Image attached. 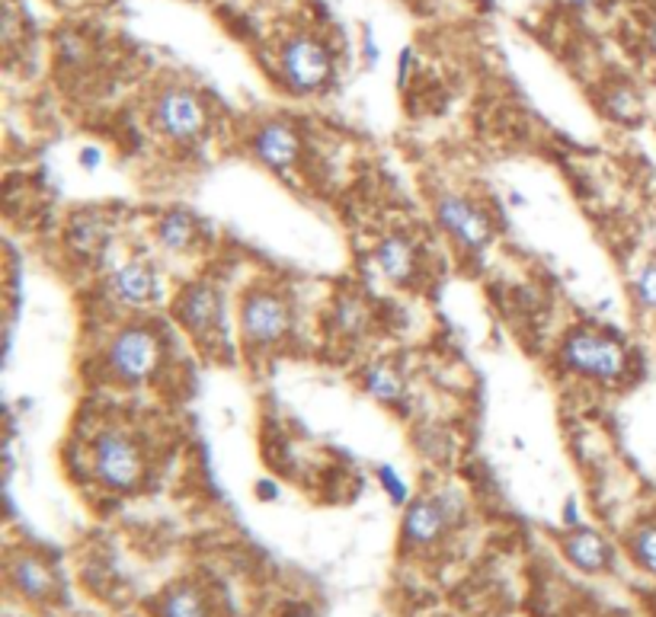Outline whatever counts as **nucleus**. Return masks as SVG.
<instances>
[{"label":"nucleus","mask_w":656,"mask_h":617,"mask_svg":"<svg viewBox=\"0 0 656 617\" xmlns=\"http://www.w3.org/2000/svg\"><path fill=\"white\" fill-rule=\"evenodd\" d=\"M375 266L394 285H410L417 279V269H420V250H417V243L410 237L391 234V237H385L378 243Z\"/></svg>","instance_id":"nucleus-12"},{"label":"nucleus","mask_w":656,"mask_h":617,"mask_svg":"<svg viewBox=\"0 0 656 617\" xmlns=\"http://www.w3.org/2000/svg\"><path fill=\"white\" fill-rule=\"evenodd\" d=\"M71 237H74V247L80 253H97L106 247V225L99 218H77Z\"/></svg>","instance_id":"nucleus-19"},{"label":"nucleus","mask_w":656,"mask_h":617,"mask_svg":"<svg viewBox=\"0 0 656 617\" xmlns=\"http://www.w3.org/2000/svg\"><path fill=\"white\" fill-rule=\"evenodd\" d=\"M570 3H580V7H590V3H595V0H570Z\"/></svg>","instance_id":"nucleus-22"},{"label":"nucleus","mask_w":656,"mask_h":617,"mask_svg":"<svg viewBox=\"0 0 656 617\" xmlns=\"http://www.w3.org/2000/svg\"><path fill=\"white\" fill-rule=\"evenodd\" d=\"M631 553H634L637 566H644L650 576H656V521L641 524V528L631 534Z\"/></svg>","instance_id":"nucleus-18"},{"label":"nucleus","mask_w":656,"mask_h":617,"mask_svg":"<svg viewBox=\"0 0 656 617\" xmlns=\"http://www.w3.org/2000/svg\"><path fill=\"white\" fill-rule=\"evenodd\" d=\"M112 294L129 304V307H144L151 301L161 297V275L151 262L144 260H129L122 262L116 272H112Z\"/></svg>","instance_id":"nucleus-9"},{"label":"nucleus","mask_w":656,"mask_h":617,"mask_svg":"<svg viewBox=\"0 0 656 617\" xmlns=\"http://www.w3.org/2000/svg\"><path fill=\"white\" fill-rule=\"evenodd\" d=\"M563 365L580 375V378H590V381H622L627 375V349H624L619 339L605 336V333H595V329H577L563 339V349H560Z\"/></svg>","instance_id":"nucleus-1"},{"label":"nucleus","mask_w":656,"mask_h":617,"mask_svg":"<svg viewBox=\"0 0 656 617\" xmlns=\"http://www.w3.org/2000/svg\"><path fill=\"white\" fill-rule=\"evenodd\" d=\"M365 324H368V311H365V304H362L359 297H343L336 304V326L343 333H362Z\"/></svg>","instance_id":"nucleus-21"},{"label":"nucleus","mask_w":656,"mask_h":617,"mask_svg":"<svg viewBox=\"0 0 656 617\" xmlns=\"http://www.w3.org/2000/svg\"><path fill=\"white\" fill-rule=\"evenodd\" d=\"M292 617H311V615H292Z\"/></svg>","instance_id":"nucleus-23"},{"label":"nucleus","mask_w":656,"mask_h":617,"mask_svg":"<svg viewBox=\"0 0 656 617\" xmlns=\"http://www.w3.org/2000/svg\"><path fill=\"white\" fill-rule=\"evenodd\" d=\"M333 74V55L314 35H295L282 45V77L295 94H318Z\"/></svg>","instance_id":"nucleus-5"},{"label":"nucleus","mask_w":656,"mask_h":617,"mask_svg":"<svg viewBox=\"0 0 656 617\" xmlns=\"http://www.w3.org/2000/svg\"><path fill=\"white\" fill-rule=\"evenodd\" d=\"M254 154L269 170H292L301 158V138L289 122H266L254 134Z\"/></svg>","instance_id":"nucleus-10"},{"label":"nucleus","mask_w":656,"mask_h":617,"mask_svg":"<svg viewBox=\"0 0 656 617\" xmlns=\"http://www.w3.org/2000/svg\"><path fill=\"white\" fill-rule=\"evenodd\" d=\"M198 225L190 212H166L164 218L158 221V243L164 247L166 253H186L196 247Z\"/></svg>","instance_id":"nucleus-15"},{"label":"nucleus","mask_w":656,"mask_h":617,"mask_svg":"<svg viewBox=\"0 0 656 617\" xmlns=\"http://www.w3.org/2000/svg\"><path fill=\"white\" fill-rule=\"evenodd\" d=\"M240 333L254 349L282 346L292 333L289 301L276 292H247L240 301Z\"/></svg>","instance_id":"nucleus-3"},{"label":"nucleus","mask_w":656,"mask_h":617,"mask_svg":"<svg viewBox=\"0 0 656 617\" xmlns=\"http://www.w3.org/2000/svg\"><path fill=\"white\" fill-rule=\"evenodd\" d=\"M154 126L170 141H196L208 126L205 102L190 87H166L154 99Z\"/></svg>","instance_id":"nucleus-6"},{"label":"nucleus","mask_w":656,"mask_h":617,"mask_svg":"<svg viewBox=\"0 0 656 617\" xmlns=\"http://www.w3.org/2000/svg\"><path fill=\"white\" fill-rule=\"evenodd\" d=\"M365 390L375 397V400H381V403H400L404 400V381H400V375L388 368V365H375L368 375H365Z\"/></svg>","instance_id":"nucleus-16"},{"label":"nucleus","mask_w":656,"mask_h":617,"mask_svg":"<svg viewBox=\"0 0 656 617\" xmlns=\"http://www.w3.org/2000/svg\"><path fill=\"white\" fill-rule=\"evenodd\" d=\"M90 457H94V474L109 489L129 492L144 477V452L122 429H103Z\"/></svg>","instance_id":"nucleus-2"},{"label":"nucleus","mask_w":656,"mask_h":617,"mask_svg":"<svg viewBox=\"0 0 656 617\" xmlns=\"http://www.w3.org/2000/svg\"><path fill=\"white\" fill-rule=\"evenodd\" d=\"M563 553L573 566L587 570V573H599L609 566V544L595 534V531H573L567 541H563Z\"/></svg>","instance_id":"nucleus-14"},{"label":"nucleus","mask_w":656,"mask_h":617,"mask_svg":"<svg viewBox=\"0 0 656 617\" xmlns=\"http://www.w3.org/2000/svg\"><path fill=\"white\" fill-rule=\"evenodd\" d=\"M10 580H13V585H17L26 598H49L52 588H55L52 570H49L39 556H30V553L17 556V560L10 563Z\"/></svg>","instance_id":"nucleus-13"},{"label":"nucleus","mask_w":656,"mask_h":617,"mask_svg":"<svg viewBox=\"0 0 656 617\" xmlns=\"http://www.w3.org/2000/svg\"><path fill=\"white\" fill-rule=\"evenodd\" d=\"M161 361V339L148 326H126L109 343V371L122 385H141L158 371Z\"/></svg>","instance_id":"nucleus-4"},{"label":"nucleus","mask_w":656,"mask_h":617,"mask_svg":"<svg viewBox=\"0 0 656 617\" xmlns=\"http://www.w3.org/2000/svg\"><path fill=\"white\" fill-rule=\"evenodd\" d=\"M176 321L186 326V333L208 343L215 336V329L222 326V294L205 282L190 285L176 297Z\"/></svg>","instance_id":"nucleus-8"},{"label":"nucleus","mask_w":656,"mask_h":617,"mask_svg":"<svg viewBox=\"0 0 656 617\" xmlns=\"http://www.w3.org/2000/svg\"><path fill=\"white\" fill-rule=\"evenodd\" d=\"M435 218H439V225L445 228V234H449L459 247H464V250L481 253V250L491 247V221H487V215H484L474 202H467V198H461V195H442V198L435 202Z\"/></svg>","instance_id":"nucleus-7"},{"label":"nucleus","mask_w":656,"mask_h":617,"mask_svg":"<svg viewBox=\"0 0 656 617\" xmlns=\"http://www.w3.org/2000/svg\"><path fill=\"white\" fill-rule=\"evenodd\" d=\"M634 301L647 311V314H654L656 317V260L644 262L641 266V272L634 275Z\"/></svg>","instance_id":"nucleus-20"},{"label":"nucleus","mask_w":656,"mask_h":617,"mask_svg":"<svg viewBox=\"0 0 656 617\" xmlns=\"http://www.w3.org/2000/svg\"><path fill=\"white\" fill-rule=\"evenodd\" d=\"M161 617H208V611H205V598L198 595L196 588L180 585V588H173L164 598Z\"/></svg>","instance_id":"nucleus-17"},{"label":"nucleus","mask_w":656,"mask_h":617,"mask_svg":"<svg viewBox=\"0 0 656 617\" xmlns=\"http://www.w3.org/2000/svg\"><path fill=\"white\" fill-rule=\"evenodd\" d=\"M449 521H452V509L445 499H420L404 516V538L417 548H429L445 534Z\"/></svg>","instance_id":"nucleus-11"}]
</instances>
